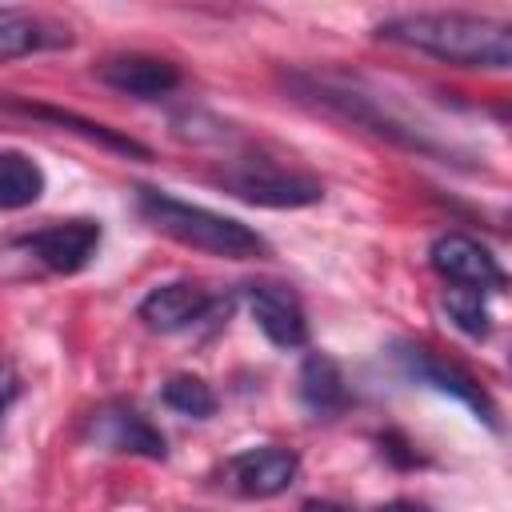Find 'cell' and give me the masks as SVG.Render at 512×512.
<instances>
[{"label":"cell","instance_id":"d6986e66","mask_svg":"<svg viewBox=\"0 0 512 512\" xmlns=\"http://www.w3.org/2000/svg\"><path fill=\"white\" fill-rule=\"evenodd\" d=\"M300 512H352L348 504H336V500H308Z\"/></svg>","mask_w":512,"mask_h":512},{"label":"cell","instance_id":"6da1fadb","mask_svg":"<svg viewBox=\"0 0 512 512\" xmlns=\"http://www.w3.org/2000/svg\"><path fill=\"white\" fill-rule=\"evenodd\" d=\"M376 40L436 56L456 68L504 72L512 64V28L468 12H408L376 24Z\"/></svg>","mask_w":512,"mask_h":512},{"label":"cell","instance_id":"2e32d148","mask_svg":"<svg viewBox=\"0 0 512 512\" xmlns=\"http://www.w3.org/2000/svg\"><path fill=\"white\" fill-rule=\"evenodd\" d=\"M444 312H448V320L460 328V332H468V336H488L492 332V312H488V304H484V292H472V288H448V296H444Z\"/></svg>","mask_w":512,"mask_h":512},{"label":"cell","instance_id":"3957f363","mask_svg":"<svg viewBox=\"0 0 512 512\" xmlns=\"http://www.w3.org/2000/svg\"><path fill=\"white\" fill-rule=\"evenodd\" d=\"M396 364L404 368L408 380H416V384H424V388H432V392H444V396L460 400L476 420H484L488 428H500L492 396H488V392L480 388V380H476L472 372H464L460 364H448V360L432 356V352L420 348V344L400 348V352H396Z\"/></svg>","mask_w":512,"mask_h":512},{"label":"cell","instance_id":"9a60e30c","mask_svg":"<svg viewBox=\"0 0 512 512\" xmlns=\"http://www.w3.org/2000/svg\"><path fill=\"white\" fill-rule=\"evenodd\" d=\"M164 404L180 416H192V420H208L216 412V392L200 380V376H172L164 384Z\"/></svg>","mask_w":512,"mask_h":512},{"label":"cell","instance_id":"ffe728a7","mask_svg":"<svg viewBox=\"0 0 512 512\" xmlns=\"http://www.w3.org/2000/svg\"><path fill=\"white\" fill-rule=\"evenodd\" d=\"M380 512H428V508H424V504H404V500H400V504H388V508H380Z\"/></svg>","mask_w":512,"mask_h":512},{"label":"cell","instance_id":"5bb4252c","mask_svg":"<svg viewBox=\"0 0 512 512\" xmlns=\"http://www.w3.org/2000/svg\"><path fill=\"white\" fill-rule=\"evenodd\" d=\"M20 112H28V116H40V120H52V124H60V128H68V132H80L84 140H92V144H100V148H108V152H120V156H136V160H148L152 152L140 144V140H132V136H120L116 128H108V124H96V120H84V116H76V112H64V108H48V104H20Z\"/></svg>","mask_w":512,"mask_h":512},{"label":"cell","instance_id":"8992f818","mask_svg":"<svg viewBox=\"0 0 512 512\" xmlns=\"http://www.w3.org/2000/svg\"><path fill=\"white\" fill-rule=\"evenodd\" d=\"M96 80L120 96H132V100H160V96L180 88V68L164 56L120 52V56H108L96 64Z\"/></svg>","mask_w":512,"mask_h":512},{"label":"cell","instance_id":"e0dca14e","mask_svg":"<svg viewBox=\"0 0 512 512\" xmlns=\"http://www.w3.org/2000/svg\"><path fill=\"white\" fill-rule=\"evenodd\" d=\"M40 24L24 12H12V8H0V60H12V56H28L32 48H40Z\"/></svg>","mask_w":512,"mask_h":512},{"label":"cell","instance_id":"9c48e42d","mask_svg":"<svg viewBox=\"0 0 512 512\" xmlns=\"http://www.w3.org/2000/svg\"><path fill=\"white\" fill-rule=\"evenodd\" d=\"M248 312L256 328L276 344V348H304L308 340V320L300 300L284 284H252L248 288Z\"/></svg>","mask_w":512,"mask_h":512},{"label":"cell","instance_id":"4fadbf2b","mask_svg":"<svg viewBox=\"0 0 512 512\" xmlns=\"http://www.w3.org/2000/svg\"><path fill=\"white\" fill-rule=\"evenodd\" d=\"M44 196V168L16 148H0V212L32 208Z\"/></svg>","mask_w":512,"mask_h":512},{"label":"cell","instance_id":"5b68a950","mask_svg":"<svg viewBox=\"0 0 512 512\" xmlns=\"http://www.w3.org/2000/svg\"><path fill=\"white\" fill-rule=\"evenodd\" d=\"M428 260H432V268H436L448 284H456V288H472V292H500V288H504V268H500V260H496L480 240H472V236H464V232H444V236H436L432 248H428Z\"/></svg>","mask_w":512,"mask_h":512},{"label":"cell","instance_id":"7a4b0ae2","mask_svg":"<svg viewBox=\"0 0 512 512\" xmlns=\"http://www.w3.org/2000/svg\"><path fill=\"white\" fill-rule=\"evenodd\" d=\"M136 208L156 232H164V236H172V240H180L196 252L224 256V260H260V256H268V244L256 228L240 224L236 216L188 204V200H180L164 188H140Z\"/></svg>","mask_w":512,"mask_h":512},{"label":"cell","instance_id":"277c9868","mask_svg":"<svg viewBox=\"0 0 512 512\" xmlns=\"http://www.w3.org/2000/svg\"><path fill=\"white\" fill-rule=\"evenodd\" d=\"M224 188L248 204H260V208H304V204H316L324 200V188L300 172H284L276 164H236L224 172Z\"/></svg>","mask_w":512,"mask_h":512},{"label":"cell","instance_id":"7c38bea8","mask_svg":"<svg viewBox=\"0 0 512 512\" xmlns=\"http://www.w3.org/2000/svg\"><path fill=\"white\" fill-rule=\"evenodd\" d=\"M300 400L316 416H336V412L348 408V384H344V372L332 356H324V352L304 356V364H300Z\"/></svg>","mask_w":512,"mask_h":512},{"label":"cell","instance_id":"30bf717a","mask_svg":"<svg viewBox=\"0 0 512 512\" xmlns=\"http://www.w3.org/2000/svg\"><path fill=\"white\" fill-rule=\"evenodd\" d=\"M212 296L192 284V280H172V284H160L152 288L144 300H140V320L152 328V332H180L188 324H196L204 312H208Z\"/></svg>","mask_w":512,"mask_h":512},{"label":"cell","instance_id":"52a82bcc","mask_svg":"<svg viewBox=\"0 0 512 512\" xmlns=\"http://www.w3.org/2000/svg\"><path fill=\"white\" fill-rule=\"evenodd\" d=\"M296 472H300V456L292 448H280V444L248 448V452L228 460V480L248 500H268V496L288 492Z\"/></svg>","mask_w":512,"mask_h":512},{"label":"cell","instance_id":"ac0fdd59","mask_svg":"<svg viewBox=\"0 0 512 512\" xmlns=\"http://www.w3.org/2000/svg\"><path fill=\"white\" fill-rule=\"evenodd\" d=\"M16 396H20V376L8 364H0V428H4V416H8Z\"/></svg>","mask_w":512,"mask_h":512},{"label":"cell","instance_id":"8fae6325","mask_svg":"<svg viewBox=\"0 0 512 512\" xmlns=\"http://www.w3.org/2000/svg\"><path fill=\"white\" fill-rule=\"evenodd\" d=\"M92 436L108 452H128V456H148V460H164L168 456L160 428H152L136 408H108V412H100L92 420Z\"/></svg>","mask_w":512,"mask_h":512},{"label":"cell","instance_id":"ba28073f","mask_svg":"<svg viewBox=\"0 0 512 512\" xmlns=\"http://www.w3.org/2000/svg\"><path fill=\"white\" fill-rule=\"evenodd\" d=\"M28 248H32V256L44 268H52L60 276H72V272H80L96 256V248H100V224L96 220H84V216L56 220V224L32 232L28 236Z\"/></svg>","mask_w":512,"mask_h":512}]
</instances>
